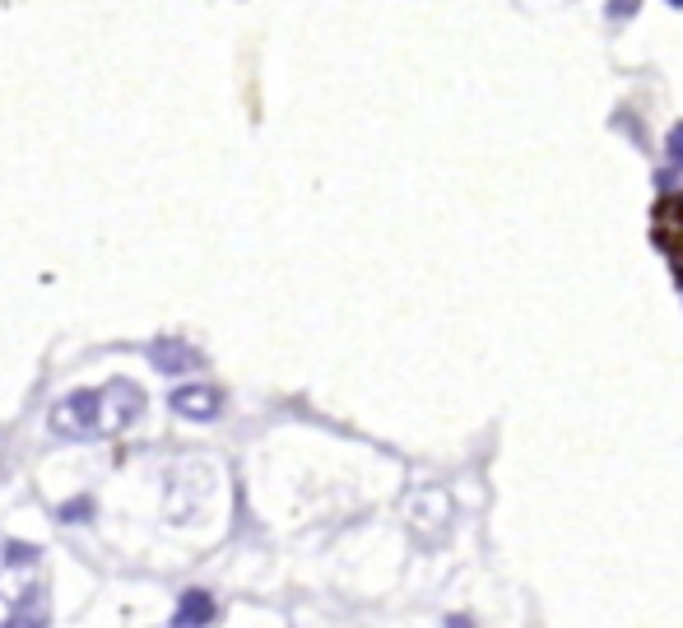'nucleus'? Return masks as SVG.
Masks as SVG:
<instances>
[{
  "mask_svg": "<svg viewBox=\"0 0 683 628\" xmlns=\"http://www.w3.org/2000/svg\"><path fill=\"white\" fill-rule=\"evenodd\" d=\"M215 596L209 591H187L177 600V615H172V628H205V624H215Z\"/></svg>",
  "mask_w": 683,
  "mask_h": 628,
  "instance_id": "obj_6",
  "label": "nucleus"
},
{
  "mask_svg": "<svg viewBox=\"0 0 683 628\" xmlns=\"http://www.w3.org/2000/svg\"><path fill=\"white\" fill-rule=\"evenodd\" d=\"M633 10H637V0H614V6H610V14H614V19H618V14L627 19V14H633Z\"/></svg>",
  "mask_w": 683,
  "mask_h": 628,
  "instance_id": "obj_9",
  "label": "nucleus"
},
{
  "mask_svg": "<svg viewBox=\"0 0 683 628\" xmlns=\"http://www.w3.org/2000/svg\"><path fill=\"white\" fill-rule=\"evenodd\" d=\"M670 6H679V10H683V0H670Z\"/></svg>",
  "mask_w": 683,
  "mask_h": 628,
  "instance_id": "obj_11",
  "label": "nucleus"
},
{
  "mask_svg": "<svg viewBox=\"0 0 683 628\" xmlns=\"http://www.w3.org/2000/svg\"><path fill=\"white\" fill-rule=\"evenodd\" d=\"M665 154H670V164H674V168H683V121L665 136Z\"/></svg>",
  "mask_w": 683,
  "mask_h": 628,
  "instance_id": "obj_7",
  "label": "nucleus"
},
{
  "mask_svg": "<svg viewBox=\"0 0 683 628\" xmlns=\"http://www.w3.org/2000/svg\"><path fill=\"white\" fill-rule=\"evenodd\" d=\"M89 512H93V503H89V499H80V503H66V508H61V517H66V521H75V517H89Z\"/></svg>",
  "mask_w": 683,
  "mask_h": 628,
  "instance_id": "obj_8",
  "label": "nucleus"
},
{
  "mask_svg": "<svg viewBox=\"0 0 683 628\" xmlns=\"http://www.w3.org/2000/svg\"><path fill=\"white\" fill-rule=\"evenodd\" d=\"M219 405H224V401H219L215 386H200V382H196V386H177V391H172V410H177L181 419H200V424H205V419L219 414Z\"/></svg>",
  "mask_w": 683,
  "mask_h": 628,
  "instance_id": "obj_4",
  "label": "nucleus"
},
{
  "mask_svg": "<svg viewBox=\"0 0 683 628\" xmlns=\"http://www.w3.org/2000/svg\"><path fill=\"white\" fill-rule=\"evenodd\" d=\"M47 559L42 549L0 536V628H47Z\"/></svg>",
  "mask_w": 683,
  "mask_h": 628,
  "instance_id": "obj_1",
  "label": "nucleus"
},
{
  "mask_svg": "<svg viewBox=\"0 0 683 628\" xmlns=\"http://www.w3.org/2000/svg\"><path fill=\"white\" fill-rule=\"evenodd\" d=\"M98 405H102V433H121L145 414V391L136 382L117 377L98 391Z\"/></svg>",
  "mask_w": 683,
  "mask_h": 628,
  "instance_id": "obj_3",
  "label": "nucleus"
},
{
  "mask_svg": "<svg viewBox=\"0 0 683 628\" xmlns=\"http://www.w3.org/2000/svg\"><path fill=\"white\" fill-rule=\"evenodd\" d=\"M446 628H475V619H465V615H452V619H446Z\"/></svg>",
  "mask_w": 683,
  "mask_h": 628,
  "instance_id": "obj_10",
  "label": "nucleus"
},
{
  "mask_svg": "<svg viewBox=\"0 0 683 628\" xmlns=\"http://www.w3.org/2000/svg\"><path fill=\"white\" fill-rule=\"evenodd\" d=\"M149 359L159 373H191L200 363V354L191 345H181V340H159V345H149Z\"/></svg>",
  "mask_w": 683,
  "mask_h": 628,
  "instance_id": "obj_5",
  "label": "nucleus"
},
{
  "mask_svg": "<svg viewBox=\"0 0 683 628\" xmlns=\"http://www.w3.org/2000/svg\"><path fill=\"white\" fill-rule=\"evenodd\" d=\"M51 433H61V438H102L98 391H70L66 401H57V410H51Z\"/></svg>",
  "mask_w": 683,
  "mask_h": 628,
  "instance_id": "obj_2",
  "label": "nucleus"
}]
</instances>
